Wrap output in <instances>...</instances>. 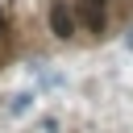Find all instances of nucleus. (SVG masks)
I'll return each mask as SVG.
<instances>
[{"mask_svg":"<svg viewBox=\"0 0 133 133\" xmlns=\"http://www.w3.org/2000/svg\"><path fill=\"white\" fill-rule=\"evenodd\" d=\"M50 33L54 37H75V12H71V4L66 0H50Z\"/></svg>","mask_w":133,"mask_h":133,"instance_id":"1","label":"nucleus"},{"mask_svg":"<svg viewBox=\"0 0 133 133\" xmlns=\"http://www.w3.org/2000/svg\"><path fill=\"white\" fill-rule=\"evenodd\" d=\"M83 21L91 29H104V12H100V0H83Z\"/></svg>","mask_w":133,"mask_h":133,"instance_id":"2","label":"nucleus"},{"mask_svg":"<svg viewBox=\"0 0 133 133\" xmlns=\"http://www.w3.org/2000/svg\"><path fill=\"white\" fill-rule=\"evenodd\" d=\"M29 104H33V96H29V91H21V96H12V100H8V112H12V116H21V112H29Z\"/></svg>","mask_w":133,"mask_h":133,"instance_id":"3","label":"nucleus"},{"mask_svg":"<svg viewBox=\"0 0 133 133\" xmlns=\"http://www.w3.org/2000/svg\"><path fill=\"white\" fill-rule=\"evenodd\" d=\"M100 4H104V0H100Z\"/></svg>","mask_w":133,"mask_h":133,"instance_id":"4","label":"nucleus"}]
</instances>
